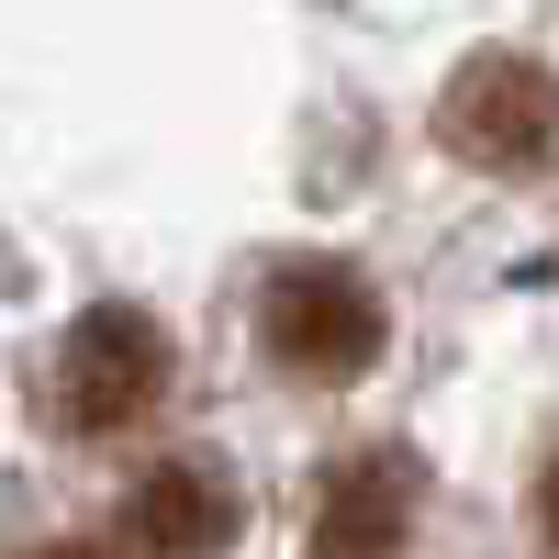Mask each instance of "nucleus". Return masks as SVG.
I'll return each instance as SVG.
<instances>
[{"label": "nucleus", "instance_id": "7ed1b4c3", "mask_svg": "<svg viewBox=\"0 0 559 559\" xmlns=\"http://www.w3.org/2000/svg\"><path fill=\"white\" fill-rule=\"evenodd\" d=\"M437 134H448V157H471L492 179L559 168V79L537 57H471L437 102Z\"/></svg>", "mask_w": 559, "mask_h": 559}, {"label": "nucleus", "instance_id": "20e7f679", "mask_svg": "<svg viewBox=\"0 0 559 559\" xmlns=\"http://www.w3.org/2000/svg\"><path fill=\"white\" fill-rule=\"evenodd\" d=\"M236 526H247V503L213 459H157L123 492V559H224Z\"/></svg>", "mask_w": 559, "mask_h": 559}, {"label": "nucleus", "instance_id": "f03ea898", "mask_svg": "<svg viewBox=\"0 0 559 559\" xmlns=\"http://www.w3.org/2000/svg\"><path fill=\"white\" fill-rule=\"evenodd\" d=\"M258 347L302 381H358L381 358V292L336 258H292L258 280Z\"/></svg>", "mask_w": 559, "mask_h": 559}, {"label": "nucleus", "instance_id": "f257e3e1", "mask_svg": "<svg viewBox=\"0 0 559 559\" xmlns=\"http://www.w3.org/2000/svg\"><path fill=\"white\" fill-rule=\"evenodd\" d=\"M168 403V324L134 313V302H90L68 336H57V369H45V414L57 437H123Z\"/></svg>", "mask_w": 559, "mask_h": 559}, {"label": "nucleus", "instance_id": "39448f33", "mask_svg": "<svg viewBox=\"0 0 559 559\" xmlns=\"http://www.w3.org/2000/svg\"><path fill=\"white\" fill-rule=\"evenodd\" d=\"M403 526H414V459L403 448H358L324 471L313 559H403Z\"/></svg>", "mask_w": 559, "mask_h": 559}, {"label": "nucleus", "instance_id": "423d86ee", "mask_svg": "<svg viewBox=\"0 0 559 559\" xmlns=\"http://www.w3.org/2000/svg\"><path fill=\"white\" fill-rule=\"evenodd\" d=\"M537 537L559 548V448H548V471H537Z\"/></svg>", "mask_w": 559, "mask_h": 559}, {"label": "nucleus", "instance_id": "0eeeda50", "mask_svg": "<svg viewBox=\"0 0 559 559\" xmlns=\"http://www.w3.org/2000/svg\"><path fill=\"white\" fill-rule=\"evenodd\" d=\"M23 559H123V548H102V537H45V548H23Z\"/></svg>", "mask_w": 559, "mask_h": 559}]
</instances>
